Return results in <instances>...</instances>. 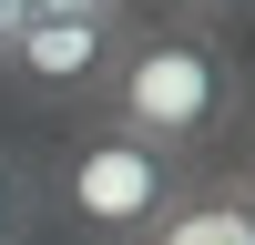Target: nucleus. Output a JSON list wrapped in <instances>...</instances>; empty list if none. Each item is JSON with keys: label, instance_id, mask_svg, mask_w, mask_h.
<instances>
[{"label": "nucleus", "instance_id": "obj_5", "mask_svg": "<svg viewBox=\"0 0 255 245\" xmlns=\"http://www.w3.org/2000/svg\"><path fill=\"white\" fill-rule=\"evenodd\" d=\"M0 245H41V174L0 153Z\"/></svg>", "mask_w": 255, "mask_h": 245}, {"label": "nucleus", "instance_id": "obj_9", "mask_svg": "<svg viewBox=\"0 0 255 245\" xmlns=\"http://www.w3.org/2000/svg\"><path fill=\"white\" fill-rule=\"evenodd\" d=\"M20 20H31V0H0V41H10V31H20Z\"/></svg>", "mask_w": 255, "mask_h": 245}, {"label": "nucleus", "instance_id": "obj_4", "mask_svg": "<svg viewBox=\"0 0 255 245\" xmlns=\"http://www.w3.org/2000/svg\"><path fill=\"white\" fill-rule=\"evenodd\" d=\"M143 245H255L235 184H225V163H204V174H184V194L163 204L153 225H143Z\"/></svg>", "mask_w": 255, "mask_h": 245}, {"label": "nucleus", "instance_id": "obj_8", "mask_svg": "<svg viewBox=\"0 0 255 245\" xmlns=\"http://www.w3.org/2000/svg\"><path fill=\"white\" fill-rule=\"evenodd\" d=\"M225 184H235V204H245V225H255V163H225Z\"/></svg>", "mask_w": 255, "mask_h": 245}, {"label": "nucleus", "instance_id": "obj_1", "mask_svg": "<svg viewBox=\"0 0 255 245\" xmlns=\"http://www.w3.org/2000/svg\"><path fill=\"white\" fill-rule=\"evenodd\" d=\"M245 61L215 20H184V10H133L123 20V51H113V92L102 113L123 133L163 143L184 163H215L225 143L245 133Z\"/></svg>", "mask_w": 255, "mask_h": 245}, {"label": "nucleus", "instance_id": "obj_7", "mask_svg": "<svg viewBox=\"0 0 255 245\" xmlns=\"http://www.w3.org/2000/svg\"><path fill=\"white\" fill-rule=\"evenodd\" d=\"M174 10H184V20H215V31H225V20H245L255 0H174Z\"/></svg>", "mask_w": 255, "mask_h": 245}, {"label": "nucleus", "instance_id": "obj_6", "mask_svg": "<svg viewBox=\"0 0 255 245\" xmlns=\"http://www.w3.org/2000/svg\"><path fill=\"white\" fill-rule=\"evenodd\" d=\"M31 10H51V20H133L143 0H31Z\"/></svg>", "mask_w": 255, "mask_h": 245}, {"label": "nucleus", "instance_id": "obj_2", "mask_svg": "<svg viewBox=\"0 0 255 245\" xmlns=\"http://www.w3.org/2000/svg\"><path fill=\"white\" fill-rule=\"evenodd\" d=\"M184 174H204V163H184L163 143L123 133L113 113H92L41 174V225H61L72 245H143V225L184 194Z\"/></svg>", "mask_w": 255, "mask_h": 245}, {"label": "nucleus", "instance_id": "obj_3", "mask_svg": "<svg viewBox=\"0 0 255 245\" xmlns=\"http://www.w3.org/2000/svg\"><path fill=\"white\" fill-rule=\"evenodd\" d=\"M113 51H123V20H51V10H31L0 41V82H20L31 102H61V113H102Z\"/></svg>", "mask_w": 255, "mask_h": 245}, {"label": "nucleus", "instance_id": "obj_10", "mask_svg": "<svg viewBox=\"0 0 255 245\" xmlns=\"http://www.w3.org/2000/svg\"><path fill=\"white\" fill-rule=\"evenodd\" d=\"M245 133H255V92H245Z\"/></svg>", "mask_w": 255, "mask_h": 245}]
</instances>
